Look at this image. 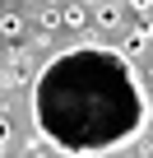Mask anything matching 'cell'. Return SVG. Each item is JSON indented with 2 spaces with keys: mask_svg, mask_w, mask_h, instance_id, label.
<instances>
[{
  "mask_svg": "<svg viewBox=\"0 0 153 158\" xmlns=\"http://www.w3.org/2000/svg\"><path fill=\"white\" fill-rule=\"evenodd\" d=\"M148 121V98L125 51L70 47L51 56L33 84V126L65 153H102L130 144Z\"/></svg>",
  "mask_w": 153,
  "mask_h": 158,
  "instance_id": "obj_1",
  "label": "cell"
},
{
  "mask_svg": "<svg viewBox=\"0 0 153 158\" xmlns=\"http://www.w3.org/2000/svg\"><path fill=\"white\" fill-rule=\"evenodd\" d=\"M121 5H125V0H107V5H98V28H107V33H116L121 28Z\"/></svg>",
  "mask_w": 153,
  "mask_h": 158,
  "instance_id": "obj_2",
  "label": "cell"
},
{
  "mask_svg": "<svg viewBox=\"0 0 153 158\" xmlns=\"http://www.w3.org/2000/svg\"><path fill=\"white\" fill-rule=\"evenodd\" d=\"M60 19H65V28L84 33V28H88V5H79V0H74V5H65V10H60Z\"/></svg>",
  "mask_w": 153,
  "mask_h": 158,
  "instance_id": "obj_3",
  "label": "cell"
},
{
  "mask_svg": "<svg viewBox=\"0 0 153 158\" xmlns=\"http://www.w3.org/2000/svg\"><path fill=\"white\" fill-rule=\"evenodd\" d=\"M148 37H153V28H148V23H139V28L125 37V51H144V47H148Z\"/></svg>",
  "mask_w": 153,
  "mask_h": 158,
  "instance_id": "obj_4",
  "label": "cell"
},
{
  "mask_svg": "<svg viewBox=\"0 0 153 158\" xmlns=\"http://www.w3.org/2000/svg\"><path fill=\"white\" fill-rule=\"evenodd\" d=\"M0 33H5V37H19V33H23V19H19L14 10H5V14H0Z\"/></svg>",
  "mask_w": 153,
  "mask_h": 158,
  "instance_id": "obj_5",
  "label": "cell"
},
{
  "mask_svg": "<svg viewBox=\"0 0 153 158\" xmlns=\"http://www.w3.org/2000/svg\"><path fill=\"white\" fill-rule=\"evenodd\" d=\"M65 19H60V10L56 5H42V33H51V28H60Z\"/></svg>",
  "mask_w": 153,
  "mask_h": 158,
  "instance_id": "obj_6",
  "label": "cell"
},
{
  "mask_svg": "<svg viewBox=\"0 0 153 158\" xmlns=\"http://www.w3.org/2000/svg\"><path fill=\"white\" fill-rule=\"evenodd\" d=\"M10 135H14V126H10V116H0V144H10Z\"/></svg>",
  "mask_w": 153,
  "mask_h": 158,
  "instance_id": "obj_7",
  "label": "cell"
},
{
  "mask_svg": "<svg viewBox=\"0 0 153 158\" xmlns=\"http://www.w3.org/2000/svg\"><path fill=\"white\" fill-rule=\"evenodd\" d=\"M125 5H130V10H139V14H148V10H153V0H125Z\"/></svg>",
  "mask_w": 153,
  "mask_h": 158,
  "instance_id": "obj_8",
  "label": "cell"
},
{
  "mask_svg": "<svg viewBox=\"0 0 153 158\" xmlns=\"http://www.w3.org/2000/svg\"><path fill=\"white\" fill-rule=\"evenodd\" d=\"M79 158H98V153H79Z\"/></svg>",
  "mask_w": 153,
  "mask_h": 158,
  "instance_id": "obj_9",
  "label": "cell"
}]
</instances>
